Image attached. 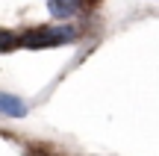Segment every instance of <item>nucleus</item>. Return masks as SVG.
<instances>
[{
	"label": "nucleus",
	"mask_w": 159,
	"mask_h": 156,
	"mask_svg": "<svg viewBox=\"0 0 159 156\" xmlns=\"http://www.w3.org/2000/svg\"><path fill=\"white\" fill-rule=\"evenodd\" d=\"M83 6H85V0H47V12H50L53 18H59V21L74 18Z\"/></svg>",
	"instance_id": "f03ea898"
},
{
	"label": "nucleus",
	"mask_w": 159,
	"mask_h": 156,
	"mask_svg": "<svg viewBox=\"0 0 159 156\" xmlns=\"http://www.w3.org/2000/svg\"><path fill=\"white\" fill-rule=\"evenodd\" d=\"M80 35L77 27H33L24 35H18V47H30V50H41V47H53L62 41H74Z\"/></svg>",
	"instance_id": "f257e3e1"
},
{
	"label": "nucleus",
	"mask_w": 159,
	"mask_h": 156,
	"mask_svg": "<svg viewBox=\"0 0 159 156\" xmlns=\"http://www.w3.org/2000/svg\"><path fill=\"white\" fill-rule=\"evenodd\" d=\"M18 47V35L9 29H0V53H12Z\"/></svg>",
	"instance_id": "20e7f679"
},
{
	"label": "nucleus",
	"mask_w": 159,
	"mask_h": 156,
	"mask_svg": "<svg viewBox=\"0 0 159 156\" xmlns=\"http://www.w3.org/2000/svg\"><path fill=\"white\" fill-rule=\"evenodd\" d=\"M0 115L6 118H24L27 115V103L12 91H0Z\"/></svg>",
	"instance_id": "7ed1b4c3"
}]
</instances>
